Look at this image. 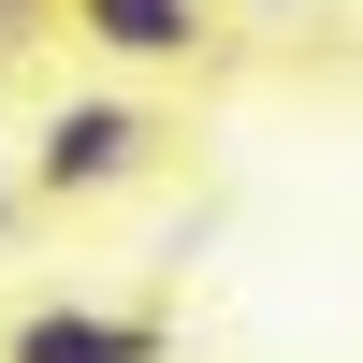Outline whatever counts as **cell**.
<instances>
[{"mask_svg": "<svg viewBox=\"0 0 363 363\" xmlns=\"http://www.w3.org/2000/svg\"><path fill=\"white\" fill-rule=\"evenodd\" d=\"M0 363H160V320H102V306H29Z\"/></svg>", "mask_w": 363, "mask_h": 363, "instance_id": "cell-3", "label": "cell"}, {"mask_svg": "<svg viewBox=\"0 0 363 363\" xmlns=\"http://www.w3.org/2000/svg\"><path fill=\"white\" fill-rule=\"evenodd\" d=\"M247 15H291V0H247Z\"/></svg>", "mask_w": 363, "mask_h": 363, "instance_id": "cell-4", "label": "cell"}, {"mask_svg": "<svg viewBox=\"0 0 363 363\" xmlns=\"http://www.w3.org/2000/svg\"><path fill=\"white\" fill-rule=\"evenodd\" d=\"M160 160V116H131V102H58L44 116V189H116V174H145Z\"/></svg>", "mask_w": 363, "mask_h": 363, "instance_id": "cell-1", "label": "cell"}, {"mask_svg": "<svg viewBox=\"0 0 363 363\" xmlns=\"http://www.w3.org/2000/svg\"><path fill=\"white\" fill-rule=\"evenodd\" d=\"M73 44H102V58H203L218 44V0H73Z\"/></svg>", "mask_w": 363, "mask_h": 363, "instance_id": "cell-2", "label": "cell"}]
</instances>
